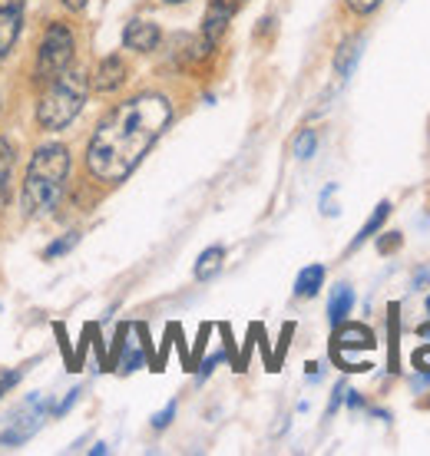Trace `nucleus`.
<instances>
[{
	"instance_id": "nucleus-1",
	"label": "nucleus",
	"mask_w": 430,
	"mask_h": 456,
	"mask_svg": "<svg viewBox=\"0 0 430 456\" xmlns=\"http://www.w3.org/2000/svg\"><path fill=\"white\" fill-rule=\"evenodd\" d=\"M172 123V103L162 93H139L103 116L87 142V169L96 183H123Z\"/></svg>"
},
{
	"instance_id": "nucleus-2",
	"label": "nucleus",
	"mask_w": 430,
	"mask_h": 456,
	"mask_svg": "<svg viewBox=\"0 0 430 456\" xmlns=\"http://www.w3.org/2000/svg\"><path fill=\"white\" fill-rule=\"evenodd\" d=\"M70 179V149L60 142H46L34 152V159L23 175V216L27 218H46L54 216V208L63 199Z\"/></svg>"
},
{
	"instance_id": "nucleus-3",
	"label": "nucleus",
	"mask_w": 430,
	"mask_h": 456,
	"mask_svg": "<svg viewBox=\"0 0 430 456\" xmlns=\"http://www.w3.org/2000/svg\"><path fill=\"white\" fill-rule=\"evenodd\" d=\"M87 93H90V77L77 67L63 69L60 77L46 83L44 96L37 100V123L50 129V133L67 129L79 116L83 103H87Z\"/></svg>"
},
{
	"instance_id": "nucleus-4",
	"label": "nucleus",
	"mask_w": 430,
	"mask_h": 456,
	"mask_svg": "<svg viewBox=\"0 0 430 456\" xmlns=\"http://www.w3.org/2000/svg\"><path fill=\"white\" fill-rule=\"evenodd\" d=\"M73 53H77V37L63 20L46 23L40 50H37V83H50L54 77H60L63 69L73 67Z\"/></svg>"
},
{
	"instance_id": "nucleus-5",
	"label": "nucleus",
	"mask_w": 430,
	"mask_h": 456,
	"mask_svg": "<svg viewBox=\"0 0 430 456\" xmlns=\"http://www.w3.org/2000/svg\"><path fill=\"white\" fill-rule=\"evenodd\" d=\"M351 351H374V334L364 324H338L335 328V344H331V357L348 370Z\"/></svg>"
},
{
	"instance_id": "nucleus-6",
	"label": "nucleus",
	"mask_w": 430,
	"mask_h": 456,
	"mask_svg": "<svg viewBox=\"0 0 430 456\" xmlns=\"http://www.w3.org/2000/svg\"><path fill=\"white\" fill-rule=\"evenodd\" d=\"M23 27V0H0V60L11 57Z\"/></svg>"
},
{
	"instance_id": "nucleus-7",
	"label": "nucleus",
	"mask_w": 430,
	"mask_h": 456,
	"mask_svg": "<svg viewBox=\"0 0 430 456\" xmlns=\"http://www.w3.org/2000/svg\"><path fill=\"white\" fill-rule=\"evenodd\" d=\"M159 40H162V30H159L153 20H133L126 23L123 30V44L129 46V50H136V53H153L159 46Z\"/></svg>"
},
{
	"instance_id": "nucleus-8",
	"label": "nucleus",
	"mask_w": 430,
	"mask_h": 456,
	"mask_svg": "<svg viewBox=\"0 0 430 456\" xmlns=\"http://www.w3.org/2000/svg\"><path fill=\"white\" fill-rule=\"evenodd\" d=\"M126 83V60L123 57H106L100 60V67L93 73V90L96 93H113Z\"/></svg>"
},
{
	"instance_id": "nucleus-9",
	"label": "nucleus",
	"mask_w": 430,
	"mask_h": 456,
	"mask_svg": "<svg viewBox=\"0 0 430 456\" xmlns=\"http://www.w3.org/2000/svg\"><path fill=\"white\" fill-rule=\"evenodd\" d=\"M361 50H364V37H351V40H344L338 46V53H335V69H338L341 80H348L358 67V60H361Z\"/></svg>"
},
{
	"instance_id": "nucleus-10",
	"label": "nucleus",
	"mask_w": 430,
	"mask_h": 456,
	"mask_svg": "<svg viewBox=\"0 0 430 456\" xmlns=\"http://www.w3.org/2000/svg\"><path fill=\"white\" fill-rule=\"evenodd\" d=\"M44 413H46V407H40V411L30 413V417H21V420H17V423L11 427V430H4V436H0V444L17 446V444H23V440H30V436L37 434V427H40V420H44Z\"/></svg>"
},
{
	"instance_id": "nucleus-11",
	"label": "nucleus",
	"mask_w": 430,
	"mask_h": 456,
	"mask_svg": "<svg viewBox=\"0 0 430 456\" xmlns=\"http://www.w3.org/2000/svg\"><path fill=\"white\" fill-rule=\"evenodd\" d=\"M351 308H354V291L348 285H338V288H335V295H331V301H328V321H331V328L344 324V318L351 314Z\"/></svg>"
},
{
	"instance_id": "nucleus-12",
	"label": "nucleus",
	"mask_w": 430,
	"mask_h": 456,
	"mask_svg": "<svg viewBox=\"0 0 430 456\" xmlns=\"http://www.w3.org/2000/svg\"><path fill=\"white\" fill-rule=\"evenodd\" d=\"M222 262H226V248H222V245L205 248L203 255H199V262H195V278H199V281L215 278V274L222 272Z\"/></svg>"
},
{
	"instance_id": "nucleus-13",
	"label": "nucleus",
	"mask_w": 430,
	"mask_h": 456,
	"mask_svg": "<svg viewBox=\"0 0 430 456\" xmlns=\"http://www.w3.org/2000/svg\"><path fill=\"white\" fill-rule=\"evenodd\" d=\"M11 179H13V146L0 139V208L11 202Z\"/></svg>"
},
{
	"instance_id": "nucleus-14",
	"label": "nucleus",
	"mask_w": 430,
	"mask_h": 456,
	"mask_svg": "<svg viewBox=\"0 0 430 456\" xmlns=\"http://www.w3.org/2000/svg\"><path fill=\"white\" fill-rule=\"evenodd\" d=\"M321 281H325V268L321 265H308L305 272L298 274V281H294V297H315Z\"/></svg>"
},
{
	"instance_id": "nucleus-15",
	"label": "nucleus",
	"mask_w": 430,
	"mask_h": 456,
	"mask_svg": "<svg viewBox=\"0 0 430 456\" xmlns=\"http://www.w3.org/2000/svg\"><path fill=\"white\" fill-rule=\"evenodd\" d=\"M387 216H391V202H377V208L371 212V218H368V222H364V228L358 232V239L351 241V251H354V248H361V245H364L368 239H374V232H377V228L385 225Z\"/></svg>"
},
{
	"instance_id": "nucleus-16",
	"label": "nucleus",
	"mask_w": 430,
	"mask_h": 456,
	"mask_svg": "<svg viewBox=\"0 0 430 456\" xmlns=\"http://www.w3.org/2000/svg\"><path fill=\"white\" fill-rule=\"evenodd\" d=\"M315 146H318V133L315 129H305L302 136L294 139V156H298V159H311V156H315Z\"/></svg>"
},
{
	"instance_id": "nucleus-17",
	"label": "nucleus",
	"mask_w": 430,
	"mask_h": 456,
	"mask_svg": "<svg viewBox=\"0 0 430 456\" xmlns=\"http://www.w3.org/2000/svg\"><path fill=\"white\" fill-rule=\"evenodd\" d=\"M139 364H143V344H139V341H129V344H126L123 357H120V367H123L126 374H129V370H136Z\"/></svg>"
},
{
	"instance_id": "nucleus-18",
	"label": "nucleus",
	"mask_w": 430,
	"mask_h": 456,
	"mask_svg": "<svg viewBox=\"0 0 430 456\" xmlns=\"http://www.w3.org/2000/svg\"><path fill=\"white\" fill-rule=\"evenodd\" d=\"M77 241H79V235H77V232H70L67 239H57L54 245H50V248L44 251V258H60V255H67V251L73 248Z\"/></svg>"
},
{
	"instance_id": "nucleus-19",
	"label": "nucleus",
	"mask_w": 430,
	"mask_h": 456,
	"mask_svg": "<svg viewBox=\"0 0 430 456\" xmlns=\"http://www.w3.org/2000/svg\"><path fill=\"white\" fill-rule=\"evenodd\" d=\"M172 417H176V403H170L166 411H159L156 417H153V427H156V430H166L172 423Z\"/></svg>"
},
{
	"instance_id": "nucleus-20",
	"label": "nucleus",
	"mask_w": 430,
	"mask_h": 456,
	"mask_svg": "<svg viewBox=\"0 0 430 456\" xmlns=\"http://www.w3.org/2000/svg\"><path fill=\"white\" fill-rule=\"evenodd\" d=\"M385 0H348V7H351L354 13H371V11H377Z\"/></svg>"
},
{
	"instance_id": "nucleus-21",
	"label": "nucleus",
	"mask_w": 430,
	"mask_h": 456,
	"mask_svg": "<svg viewBox=\"0 0 430 456\" xmlns=\"http://www.w3.org/2000/svg\"><path fill=\"white\" fill-rule=\"evenodd\" d=\"M21 380V370H7V374H0V397L4 394H11V387Z\"/></svg>"
},
{
	"instance_id": "nucleus-22",
	"label": "nucleus",
	"mask_w": 430,
	"mask_h": 456,
	"mask_svg": "<svg viewBox=\"0 0 430 456\" xmlns=\"http://www.w3.org/2000/svg\"><path fill=\"white\" fill-rule=\"evenodd\" d=\"M219 361H222V354H212V357H209V361H205V364H203V370H199V377H209V374H212V367L219 364Z\"/></svg>"
},
{
	"instance_id": "nucleus-23",
	"label": "nucleus",
	"mask_w": 430,
	"mask_h": 456,
	"mask_svg": "<svg viewBox=\"0 0 430 456\" xmlns=\"http://www.w3.org/2000/svg\"><path fill=\"white\" fill-rule=\"evenodd\" d=\"M60 4H63L67 11H83V7H87V0H60Z\"/></svg>"
},
{
	"instance_id": "nucleus-24",
	"label": "nucleus",
	"mask_w": 430,
	"mask_h": 456,
	"mask_svg": "<svg viewBox=\"0 0 430 456\" xmlns=\"http://www.w3.org/2000/svg\"><path fill=\"white\" fill-rule=\"evenodd\" d=\"M420 338H427V341H430V324H424V328H420Z\"/></svg>"
},
{
	"instance_id": "nucleus-25",
	"label": "nucleus",
	"mask_w": 430,
	"mask_h": 456,
	"mask_svg": "<svg viewBox=\"0 0 430 456\" xmlns=\"http://www.w3.org/2000/svg\"><path fill=\"white\" fill-rule=\"evenodd\" d=\"M166 4H186V0H166Z\"/></svg>"
},
{
	"instance_id": "nucleus-26",
	"label": "nucleus",
	"mask_w": 430,
	"mask_h": 456,
	"mask_svg": "<svg viewBox=\"0 0 430 456\" xmlns=\"http://www.w3.org/2000/svg\"><path fill=\"white\" fill-rule=\"evenodd\" d=\"M427 314H430V297H427Z\"/></svg>"
},
{
	"instance_id": "nucleus-27",
	"label": "nucleus",
	"mask_w": 430,
	"mask_h": 456,
	"mask_svg": "<svg viewBox=\"0 0 430 456\" xmlns=\"http://www.w3.org/2000/svg\"><path fill=\"white\" fill-rule=\"evenodd\" d=\"M427 407H430V400H427Z\"/></svg>"
}]
</instances>
